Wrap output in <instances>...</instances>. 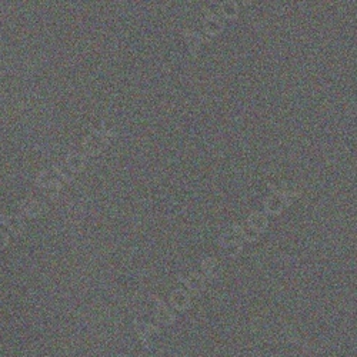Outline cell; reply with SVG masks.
I'll return each mask as SVG.
<instances>
[{
  "instance_id": "2",
  "label": "cell",
  "mask_w": 357,
  "mask_h": 357,
  "mask_svg": "<svg viewBox=\"0 0 357 357\" xmlns=\"http://www.w3.org/2000/svg\"><path fill=\"white\" fill-rule=\"evenodd\" d=\"M192 303V299L189 296V293L186 290H181V289H176L172 292L170 294V305L178 308V310H186L190 307Z\"/></svg>"
},
{
  "instance_id": "3",
  "label": "cell",
  "mask_w": 357,
  "mask_h": 357,
  "mask_svg": "<svg viewBox=\"0 0 357 357\" xmlns=\"http://www.w3.org/2000/svg\"><path fill=\"white\" fill-rule=\"evenodd\" d=\"M286 203L283 200V197L279 195H270L264 199V210L270 214H280L284 210Z\"/></svg>"
},
{
  "instance_id": "11",
  "label": "cell",
  "mask_w": 357,
  "mask_h": 357,
  "mask_svg": "<svg viewBox=\"0 0 357 357\" xmlns=\"http://www.w3.org/2000/svg\"><path fill=\"white\" fill-rule=\"evenodd\" d=\"M220 13L226 19H234L239 15V6L236 1H225L220 4Z\"/></svg>"
},
{
  "instance_id": "5",
  "label": "cell",
  "mask_w": 357,
  "mask_h": 357,
  "mask_svg": "<svg viewBox=\"0 0 357 357\" xmlns=\"http://www.w3.org/2000/svg\"><path fill=\"white\" fill-rule=\"evenodd\" d=\"M202 269H203V273L210 277V279H216L220 276L222 273V266L219 263L217 259H213V257H207L202 261Z\"/></svg>"
},
{
  "instance_id": "12",
  "label": "cell",
  "mask_w": 357,
  "mask_h": 357,
  "mask_svg": "<svg viewBox=\"0 0 357 357\" xmlns=\"http://www.w3.org/2000/svg\"><path fill=\"white\" fill-rule=\"evenodd\" d=\"M259 236H260V233L253 229V227H250L249 225L240 227V237H243L247 242H256L259 239Z\"/></svg>"
},
{
  "instance_id": "8",
  "label": "cell",
  "mask_w": 357,
  "mask_h": 357,
  "mask_svg": "<svg viewBox=\"0 0 357 357\" xmlns=\"http://www.w3.org/2000/svg\"><path fill=\"white\" fill-rule=\"evenodd\" d=\"M184 283H186L187 289L190 292H193V293H200V292H203V289L206 287V279H204L203 275H200V273L189 275L186 277Z\"/></svg>"
},
{
  "instance_id": "6",
  "label": "cell",
  "mask_w": 357,
  "mask_h": 357,
  "mask_svg": "<svg viewBox=\"0 0 357 357\" xmlns=\"http://www.w3.org/2000/svg\"><path fill=\"white\" fill-rule=\"evenodd\" d=\"M223 22L216 16H206L203 20L204 32L209 36H217L223 32Z\"/></svg>"
},
{
  "instance_id": "15",
  "label": "cell",
  "mask_w": 357,
  "mask_h": 357,
  "mask_svg": "<svg viewBox=\"0 0 357 357\" xmlns=\"http://www.w3.org/2000/svg\"><path fill=\"white\" fill-rule=\"evenodd\" d=\"M225 252H226L230 257H234V256L240 255V252H242V243L233 244V246H229V247H225Z\"/></svg>"
},
{
  "instance_id": "9",
  "label": "cell",
  "mask_w": 357,
  "mask_h": 357,
  "mask_svg": "<svg viewBox=\"0 0 357 357\" xmlns=\"http://www.w3.org/2000/svg\"><path fill=\"white\" fill-rule=\"evenodd\" d=\"M242 243V237H240V227H233V229L225 231L222 236H220V246L225 249V247H229L233 244H239Z\"/></svg>"
},
{
  "instance_id": "10",
  "label": "cell",
  "mask_w": 357,
  "mask_h": 357,
  "mask_svg": "<svg viewBox=\"0 0 357 357\" xmlns=\"http://www.w3.org/2000/svg\"><path fill=\"white\" fill-rule=\"evenodd\" d=\"M247 225L250 227H253L255 230H257L259 233H261L263 230H266V227H267L269 220H267V217H266L264 213H261V211H253L249 216V219H247Z\"/></svg>"
},
{
  "instance_id": "7",
  "label": "cell",
  "mask_w": 357,
  "mask_h": 357,
  "mask_svg": "<svg viewBox=\"0 0 357 357\" xmlns=\"http://www.w3.org/2000/svg\"><path fill=\"white\" fill-rule=\"evenodd\" d=\"M136 332H137V334H139L145 341H150L154 336L157 334V329H156L154 326H152L150 323L137 319V320H136Z\"/></svg>"
},
{
  "instance_id": "4",
  "label": "cell",
  "mask_w": 357,
  "mask_h": 357,
  "mask_svg": "<svg viewBox=\"0 0 357 357\" xmlns=\"http://www.w3.org/2000/svg\"><path fill=\"white\" fill-rule=\"evenodd\" d=\"M154 317H156L157 323H160V325H163V326L172 325V323L175 322V319H176L175 311H173L169 306L163 305V303L156 307V316H154Z\"/></svg>"
},
{
  "instance_id": "14",
  "label": "cell",
  "mask_w": 357,
  "mask_h": 357,
  "mask_svg": "<svg viewBox=\"0 0 357 357\" xmlns=\"http://www.w3.org/2000/svg\"><path fill=\"white\" fill-rule=\"evenodd\" d=\"M220 13V4H216V3H210L207 7H206V16H216Z\"/></svg>"
},
{
  "instance_id": "1",
  "label": "cell",
  "mask_w": 357,
  "mask_h": 357,
  "mask_svg": "<svg viewBox=\"0 0 357 357\" xmlns=\"http://www.w3.org/2000/svg\"><path fill=\"white\" fill-rule=\"evenodd\" d=\"M107 142H109V139L104 134H102L100 131L99 133H93L89 137H86V140H84V150H86V153L90 154V156L100 154L106 149Z\"/></svg>"
},
{
  "instance_id": "13",
  "label": "cell",
  "mask_w": 357,
  "mask_h": 357,
  "mask_svg": "<svg viewBox=\"0 0 357 357\" xmlns=\"http://www.w3.org/2000/svg\"><path fill=\"white\" fill-rule=\"evenodd\" d=\"M84 163H86V160H84V157H83L81 154L73 153L70 154V157H69V164H70L75 170H81V169L84 167Z\"/></svg>"
}]
</instances>
